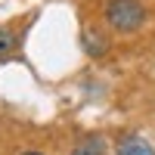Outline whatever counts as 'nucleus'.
I'll return each mask as SVG.
<instances>
[{
  "mask_svg": "<svg viewBox=\"0 0 155 155\" xmlns=\"http://www.w3.org/2000/svg\"><path fill=\"white\" fill-rule=\"evenodd\" d=\"M106 22L115 31H137L146 22V9H143L140 0H109Z\"/></svg>",
  "mask_w": 155,
  "mask_h": 155,
  "instance_id": "obj_1",
  "label": "nucleus"
},
{
  "mask_svg": "<svg viewBox=\"0 0 155 155\" xmlns=\"http://www.w3.org/2000/svg\"><path fill=\"white\" fill-rule=\"evenodd\" d=\"M118 155H155V149L143 137H124L118 140Z\"/></svg>",
  "mask_w": 155,
  "mask_h": 155,
  "instance_id": "obj_2",
  "label": "nucleus"
},
{
  "mask_svg": "<svg viewBox=\"0 0 155 155\" xmlns=\"http://www.w3.org/2000/svg\"><path fill=\"white\" fill-rule=\"evenodd\" d=\"M19 44V37H16V31L12 28H0V56H6L12 47Z\"/></svg>",
  "mask_w": 155,
  "mask_h": 155,
  "instance_id": "obj_3",
  "label": "nucleus"
},
{
  "mask_svg": "<svg viewBox=\"0 0 155 155\" xmlns=\"http://www.w3.org/2000/svg\"><path fill=\"white\" fill-rule=\"evenodd\" d=\"M71 155H99V152H96L93 146H81V149H74Z\"/></svg>",
  "mask_w": 155,
  "mask_h": 155,
  "instance_id": "obj_4",
  "label": "nucleus"
},
{
  "mask_svg": "<svg viewBox=\"0 0 155 155\" xmlns=\"http://www.w3.org/2000/svg\"><path fill=\"white\" fill-rule=\"evenodd\" d=\"M22 155H44V152H22Z\"/></svg>",
  "mask_w": 155,
  "mask_h": 155,
  "instance_id": "obj_5",
  "label": "nucleus"
}]
</instances>
